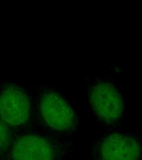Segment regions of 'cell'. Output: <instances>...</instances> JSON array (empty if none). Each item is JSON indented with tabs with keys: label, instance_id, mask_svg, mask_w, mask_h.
I'll return each instance as SVG.
<instances>
[{
	"label": "cell",
	"instance_id": "7a4b0ae2",
	"mask_svg": "<svg viewBox=\"0 0 142 160\" xmlns=\"http://www.w3.org/2000/svg\"><path fill=\"white\" fill-rule=\"evenodd\" d=\"M72 150V144L64 138L27 131L13 137L1 160H64Z\"/></svg>",
	"mask_w": 142,
	"mask_h": 160
},
{
	"label": "cell",
	"instance_id": "5b68a950",
	"mask_svg": "<svg viewBox=\"0 0 142 160\" xmlns=\"http://www.w3.org/2000/svg\"><path fill=\"white\" fill-rule=\"evenodd\" d=\"M91 154L93 160H142V139L130 133H107L94 142Z\"/></svg>",
	"mask_w": 142,
	"mask_h": 160
},
{
	"label": "cell",
	"instance_id": "3957f363",
	"mask_svg": "<svg viewBox=\"0 0 142 160\" xmlns=\"http://www.w3.org/2000/svg\"><path fill=\"white\" fill-rule=\"evenodd\" d=\"M87 100L90 108L101 125L114 129L120 123L124 102L120 91L111 82L94 78L87 85Z\"/></svg>",
	"mask_w": 142,
	"mask_h": 160
},
{
	"label": "cell",
	"instance_id": "8992f818",
	"mask_svg": "<svg viewBox=\"0 0 142 160\" xmlns=\"http://www.w3.org/2000/svg\"><path fill=\"white\" fill-rule=\"evenodd\" d=\"M12 131L0 121V158L8 152L13 138Z\"/></svg>",
	"mask_w": 142,
	"mask_h": 160
},
{
	"label": "cell",
	"instance_id": "277c9868",
	"mask_svg": "<svg viewBox=\"0 0 142 160\" xmlns=\"http://www.w3.org/2000/svg\"><path fill=\"white\" fill-rule=\"evenodd\" d=\"M33 119V98L23 87L11 82L0 83V121L11 131L20 132Z\"/></svg>",
	"mask_w": 142,
	"mask_h": 160
},
{
	"label": "cell",
	"instance_id": "6da1fadb",
	"mask_svg": "<svg viewBox=\"0 0 142 160\" xmlns=\"http://www.w3.org/2000/svg\"><path fill=\"white\" fill-rule=\"evenodd\" d=\"M33 119L43 131L61 138L76 133L79 119L66 99L55 89H39L33 99Z\"/></svg>",
	"mask_w": 142,
	"mask_h": 160
}]
</instances>
